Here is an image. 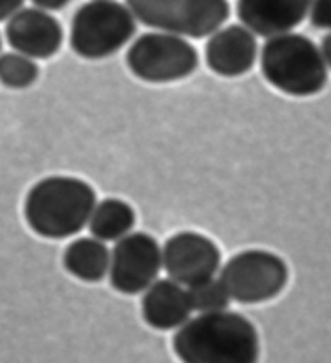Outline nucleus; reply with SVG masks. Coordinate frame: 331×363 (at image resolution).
<instances>
[{
	"label": "nucleus",
	"instance_id": "obj_1",
	"mask_svg": "<svg viewBox=\"0 0 331 363\" xmlns=\"http://www.w3.org/2000/svg\"><path fill=\"white\" fill-rule=\"evenodd\" d=\"M173 350L180 363H258L260 337L240 313H202L178 329Z\"/></svg>",
	"mask_w": 331,
	"mask_h": 363
},
{
	"label": "nucleus",
	"instance_id": "obj_2",
	"mask_svg": "<svg viewBox=\"0 0 331 363\" xmlns=\"http://www.w3.org/2000/svg\"><path fill=\"white\" fill-rule=\"evenodd\" d=\"M96 202V191L88 181L52 174L26 192L23 217L31 232L41 238L65 240L88 227Z\"/></svg>",
	"mask_w": 331,
	"mask_h": 363
},
{
	"label": "nucleus",
	"instance_id": "obj_3",
	"mask_svg": "<svg viewBox=\"0 0 331 363\" xmlns=\"http://www.w3.org/2000/svg\"><path fill=\"white\" fill-rule=\"evenodd\" d=\"M265 80L276 90L294 98L315 96L328 84V67L322 51L301 33L268 38L260 52Z\"/></svg>",
	"mask_w": 331,
	"mask_h": 363
},
{
	"label": "nucleus",
	"instance_id": "obj_4",
	"mask_svg": "<svg viewBox=\"0 0 331 363\" xmlns=\"http://www.w3.org/2000/svg\"><path fill=\"white\" fill-rule=\"evenodd\" d=\"M137 33V18L127 4L90 0L76 10L70 23V49L86 60L117 54Z\"/></svg>",
	"mask_w": 331,
	"mask_h": 363
},
{
	"label": "nucleus",
	"instance_id": "obj_5",
	"mask_svg": "<svg viewBox=\"0 0 331 363\" xmlns=\"http://www.w3.org/2000/svg\"><path fill=\"white\" fill-rule=\"evenodd\" d=\"M125 64L138 80L153 85L185 80L200 65L197 48L184 36L166 31L143 33L130 44Z\"/></svg>",
	"mask_w": 331,
	"mask_h": 363
},
{
	"label": "nucleus",
	"instance_id": "obj_6",
	"mask_svg": "<svg viewBox=\"0 0 331 363\" xmlns=\"http://www.w3.org/2000/svg\"><path fill=\"white\" fill-rule=\"evenodd\" d=\"M137 21L148 28L203 40L231 16L228 0H127Z\"/></svg>",
	"mask_w": 331,
	"mask_h": 363
},
{
	"label": "nucleus",
	"instance_id": "obj_7",
	"mask_svg": "<svg viewBox=\"0 0 331 363\" xmlns=\"http://www.w3.org/2000/svg\"><path fill=\"white\" fill-rule=\"evenodd\" d=\"M219 280L231 300L240 305H258L278 296L289 280L288 264L267 250H245L221 267Z\"/></svg>",
	"mask_w": 331,
	"mask_h": 363
},
{
	"label": "nucleus",
	"instance_id": "obj_8",
	"mask_svg": "<svg viewBox=\"0 0 331 363\" xmlns=\"http://www.w3.org/2000/svg\"><path fill=\"white\" fill-rule=\"evenodd\" d=\"M163 269V250L151 235L134 232L110 251L109 284L122 295L143 294Z\"/></svg>",
	"mask_w": 331,
	"mask_h": 363
},
{
	"label": "nucleus",
	"instance_id": "obj_9",
	"mask_svg": "<svg viewBox=\"0 0 331 363\" xmlns=\"http://www.w3.org/2000/svg\"><path fill=\"white\" fill-rule=\"evenodd\" d=\"M161 250L166 274L187 287L213 279L221 267L218 245L208 236L190 230L169 236Z\"/></svg>",
	"mask_w": 331,
	"mask_h": 363
},
{
	"label": "nucleus",
	"instance_id": "obj_10",
	"mask_svg": "<svg viewBox=\"0 0 331 363\" xmlns=\"http://www.w3.org/2000/svg\"><path fill=\"white\" fill-rule=\"evenodd\" d=\"M5 40L15 52L35 60H47L62 48L64 28L46 10L21 9L5 25Z\"/></svg>",
	"mask_w": 331,
	"mask_h": 363
},
{
	"label": "nucleus",
	"instance_id": "obj_11",
	"mask_svg": "<svg viewBox=\"0 0 331 363\" xmlns=\"http://www.w3.org/2000/svg\"><path fill=\"white\" fill-rule=\"evenodd\" d=\"M258 59L257 36L244 25L221 26L205 44V62L213 74L237 79L250 72Z\"/></svg>",
	"mask_w": 331,
	"mask_h": 363
},
{
	"label": "nucleus",
	"instance_id": "obj_12",
	"mask_svg": "<svg viewBox=\"0 0 331 363\" xmlns=\"http://www.w3.org/2000/svg\"><path fill=\"white\" fill-rule=\"evenodd\" d=\"M312 0H237V18L255 36L272 38L297 28L308 16Z\"/></svg>",
	"mask_w": 331,
	"mask_h": 363
},
{
	"label": "nucleus",
	"instance_id": "obj_13",
	"mask_svg": "<svg viewBox=\"0 0 331 363\" xmlns=\"http://www.w3.org/2000/svg\"><path fill=\"white\" fill-rule=\"evenodd\" d=\"M189 291L173 279H161L145 290L141 316L148 326L158 331H174L190 320Z\"/></svg>",
	"mask_w": 331,
	"mask_h": 363
},
{
	"label": "nucleus",
	"instance_id": "obj_14",
	"mask_svg": "<svg viewBox=\"0 0 331 363\" xmlns=\"http://www.w3.org/2000/svg\"><path fill=\"white\" fill-rule=\"evenodd\" d=\"M62 262L70 276L86 284H98L109 274L110 251L96 238H76L65 247Z\"/></svg>",
	"mask_w": 331,
	"mask_h": 363
},
{
	"label": "nucleus",
	"instance_id": "obj_15",
	"mask_svg": "<svg viewBox=\"0 0 331 363\" xmlns=\"http://www.w3.org/2000/svg\"><path fill=\"white\" fill-rule=\"evenodd\" d=\"M137 223V213L129 202L117 197H108L101 202H96L93 208L88 228L93 238L103 243L119 241L124 236L132 233Z\"/></svg>",
	"mask_w": 331,
	"mask_h": 363
},
{
	"label": "nucleus",
	"instance_id": "obj_16",
	"mask_svg": "<svg viewBox=\"0 0 331 363\" xmlns=\"http://www.w3.org/2000/svg\"><path fill=\"white\" fill-rule=\"evenodd\" d=\"M40 65L20 52H0V84L10 90H26L40 79Z\"/></svg>",
	"mask_w": 331,
	"mask_h": 363
},
{
	"label": "nucleus",
	"instance_id": "obj_17",
	"mask_svg": "<svg viewBox=\"0 0 331 363\" xmlns=\"http://www.w3.org/2000/svg\"><path fill=\"white\" fill-rule=\"evenodd\" d=\"M189 298L193 311L216 313L228 310L231 296L219 279H208L189 287Z\"/></svg>",
	"mask_w": 331,
	"mask_h": 363
},
{
	"label": "nucleus",
	"instance_id": "obj_18",
	"mask_svg": "<svg viewBox=\"0 0 331 363\" xmlns=\"http://www.w3.org/2000/svg\"><path fill=\"white\" fill-rule=\"evenodd\" d=\"M308 20L313 28L331 31V0H312Z\"/></svg>",
	"mask_w": 331,
	"mask_h": 363
},
{
	"label": "nucleus",
	"instance_id": "obj_19",
	"mask_svg": "<svg viewBox=\"0 0 331 363\" xmlns=\"http://www.w3.org/2000/svg\"><path fill=\"white\" fill-rule=\"evenodd\" d=\"M25 0H0V21L8 20L18 10L23 9Z\"/></svg>",
	"mask_w": 331,
	"mask_h": 363
},
{
	"label": "nucleus",
	"instance_id": "obj_20",
	"mask_svg": "<svg viewBox=\"0 0 331 363\" xmlns=\"http://www.w3.org/2000/svg\"><path fill=\"white\" fill-rule=\"evenodd\" d=\"M31 2L36 9L46 10V12H59L67 7L71 0H31Z\"/></svg>",
	"mask_w": 331,
	"mask_h": 363
},
{
	"label": "nucleus",
	"instance_id": "obj_21",
	"mask_svg": "<svg viewBox=\"0 0 331 363\" xmlns=\"http://www.w3.org/2000/svg\"><path fill=\"white\" fill-rule=\"evenodd\" d=\"M320 51H322V56L325 59V64H327L328 70H331V33H328V35H325L322 38Z\"/></svg>",
	"mask_w": 331,
	"mask_h": 363
},
{
	"label": "nucleus",
	"instance_id": "obj_22",
	"mask_svg": "<svg viewBox=\"0 0 331 363\" xmlns=\"http://www.w3.org/2000/svg\"><path fill=\"white\" fill-rule=\"evenodd\" d=\"M2 46H4V41H2V35H0V52H2Z\"/></svg>",
	"mask_w": 331,
	"mask_h": 363
}]
</instances>
